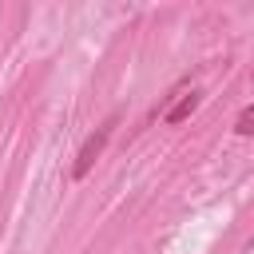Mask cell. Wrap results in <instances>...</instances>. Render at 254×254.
<instances>
[{"instance_id":"obj_1","label":"cell","mask_w":254,"mask_h":254,"mask_svg":"<svg viewBox=\"0 0 254 254\" xmlns=\"http://www.w3.org/2000/svg\"><path fill=\"white\" fill-rule=\"evenodd\" d=\"M115 123H119V115H107V119H103V123L83 139V147H79V155H75V167H71V175H75V179H83V175L95 167V159L103 155V147H107V139H111Z\"/></svg>"},{"instance_id":"obj_2","label":"cell","mask_w":254,"mask_h":254,"mask_svg":"<svg viewBox=\"0 0 254 254\" xmlns=\"http://www.w3.org/2000/svg\"><path fill=\"white\" fill-rule=\"evenodd\" d=\"M198 99H202L198 87H179V91H175V103L163 111V119H167V123H183V119L198 107Z\"/></svg>"},{"instance_id":"obj_3","label":"cell","mask_w":254,"mask_h":254,"mask_svg":"<svg viewBox=\"0 0 254 254\" xmlns=\"http://www.w3.org/2000/svg\"><path fill=\"white\" fill-rule=\"evenodd\" d=\"M234 127H238V135H254V103H246V107L238 111Z\"/></svg>"}]
</instances>
